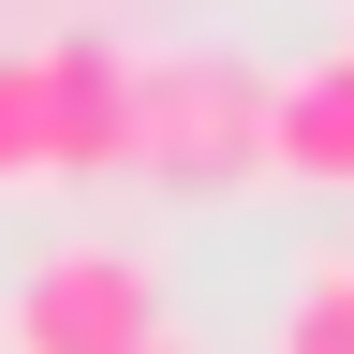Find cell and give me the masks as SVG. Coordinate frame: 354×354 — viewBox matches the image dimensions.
I'll use <instances>...</instances> for the list:
<instances>
[{"mask_svg": "<svg viewBox=\"0 0 354 354\" xmlns=\"http://www.w3.org/2000/svg\"><path fill=\"white\" fill-rule=\"evenodd\" d=\"M133 177L162 192H236L266 177V74L221 59V44H177V59H133Z\"/></svg>", "mask_w": 354, "mask_h": 354, "instance_id": "1", "label": "cell"}, {"mask_svg": "<svg viewBox=\"0 0 354 354\" xmlns=\"http://www.w3.org/2000/svg\"><path fill=\"white\" fill-rule=\"evenodd\" d=\"M133 339H162L148 251H44L15 281V354H133Z\"/></svg>", "mask_w": 354, "mask_h": 354, "instance_id": "2", "label": "cell"}, {"mask_svg": "<svg viewBox=\"0 0 354 354\" xmlns=\"http://www.w3.org/2000/svg\"><path fill=\"white\" fill-rule=\"evenodd\" d=\"M30 59H44V177H118L133 162V59L104 30L30 44Z\"/></svg>", "mask_w": 354, "mask_h": 354, "instance_id": "3", "label": "cell"}, {"mask_svg": "<svg viewBox=\"0 0 354 354\" xmlns=\"http://www.w3.org/2000/svg\"><path fill=\"white\" fill-rule=\"evenodd\" d=\"M266 177L354 192V44L310 59V74H266Z\"/></svg>", "mask_w": 354, "mask_h": 354, "instance_id": "4", "label": "cell"}, {"mask_svg": "<svg viewBox=\"0 0 354 354\" xmlns=\"http://www.w3.org/2000/svg\"><path fill=\"white\" fill-rule=\"evenodd\" d=\"M44 177V59L30 44H0V192Z\"/></svg>", "mask_w": 354, "mask_h": 354, "instance_id": "5", "label": "cell"}, {"mask_svg": "<svg viewBox=\"0 0 354 354\" xmlns=\"http://www.w3.org/2000/svg\"><path fill=\"white\" fill-rule=\"evenodd\" d=\"M281 354H354V266H310V281H295Z\"/></svg>", "mask_w": 354, "mask_h": 354, "instance_id": "6", "label": "cell"}, {"mask_svg": "<svg viewBox=\"0 0 354 354\" xmlns=\"http://www.w3.org/2000/svg\"><path fill=\"white\" fill-rule=\"evenodd\" d=\"M133 354H192V339H133Z\"/></svg>", "mask_w": 354, "mask_h": 354, "instance_id": "7", "label": "cell"}, {"mask_svg": "<svg viewBox=\"0 0 354 354\" xmlns=\"http://www.w3.org/2000/svg\"><path fill=\"white\" fill-rule=\"evenodd\" d=\"M339 266H354V251H339Z\"/></svg>", "mask_w": 354, "mask_h": 354, "instance_id": "8", "label": "cell"}]
</instances>
